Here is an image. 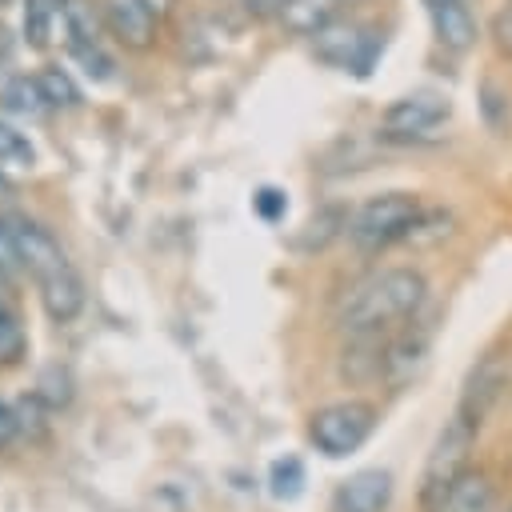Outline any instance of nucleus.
I'll use <instances>...</instances> for the list:
<instances>
[{
    "mask_svg": "<svg viewBox=\"0 0 512 512\" xmlns=\"http://www.w3.org/2000/svg\"><path fill=\"white\" fill-rule=\"evenodd\" d=\"M424 304H428V280L416 268L396 264V268H380L364 276L360 284H352L336 308V324L348 336L388 332L396 324H412Z\"/></svg>",
    "mask_w": 512,
    "mask_h": 512,
    "instance_id": "f257e3e1",
    "label": "nucleus"
},
{
    "mask_svg": "<svg viewBox=\"0 0 512 512\" xmlns=\"http://www.w3.org/2000/svg\"><path fill=\"white\" fill-rule=\"evenodd\" d=\"M432 212L420 204L412 192H380L368 196L352 216H348V240L360 252H384L404 240H420V228H428Z\"/></svg>",
    "mask_w": 512,
    "mask_h": 512,
    "instance_id": "f03ea898",
    "label": "nucleus"
},
{
    "mask_svg": "<svg viewBox=\"0 0 512 512\" xmlns=\"http://www.w3.org/2000/svg\"><path fill=\"white\" fill-rule=\"evenodd\" d=\"M476 436H480V424L468 420L464 412H452L448 424L440 428L428 460H424V476H420V500H424V512L468 472V460H472V448H476Z\"/></svg>",
    "mask_w": 512,
    "mask_h": 512,
    "instance_id": "7ed1b4c3",
    "label": "nucleus"
},
{
    "mask_svg": "<svg viewBox=\"0 0 512 512\" xmlns=\"http://www.w3.org/2000/svg\"><path fill=\"white\" fill-rule=\"evenodd\" d=\"M308 40H312V52L320 64H328L336 72H352V76H368L384 52V36L372 24L344 20V16H332Z\"/></svg>",
    "mask_w": 512,
    "mask_h": 512,
    "instance_id": "20e7f679",
    "label": "nucleus"
},
{
    "mask_svg": "<svg viewBox=\"0 0 512 512\" xmlns=\"http://www.w3.org/2000/svg\"><path fill=\"white\" fill-rule=\"evenodd\" d=\"M372 428H376V408L372 404H364V400H340V404H328V408L312 412L308 440L328 460H344V456H352V452H360L368 444Z\"/></svg>",
    "mask_w": 512,
    "mask_h": 512,
    "instance_id": "39448f33",
    "label": "nucleus"
},
{
    "mask_svg": "<svg viewBox=\"0 0 512 512\" xmlns=\"http://www.w3.org/2000/svg\"><path fill=\"white\" fill-rule=\"evenodd\" d=\"M452 116V104L448 96L432 92V88H420V92H408V96H396L384 116H380V136L384 140H396V144H416V140H428L436 136V128H444Z\"/></svg>",
    "mask_w": 512,
    "mask_h": 512,
    "instance_id": "423d86ee",
    "label": "nucleus"
},
{
    "mask_svg": "<svg viewBox=\"0 0 512 512\" xmlns=\"http://www.w3.org/2000/svg\"><path fill=\"white\" fill-rule=\"evenodd\" d=\"M12 224H16V240H20L24 268L36 276L40 288L52 284V280H60V276H68V272H76V268L68 264L64 248L56 244V236H52L48 228H40L36 220H24V216H16Z\"/></svg>",
    "mask_w": 512,
    "mask_h": 512,
    "instance_id": "0eeeda50",
    "label": "nucleus"
},
{
    "mask_svg": "<svg viewBox=\"0 0 512 512\" xmlns=\"http://www.w3.org/2000/svg\"><path fill=\"white\" fill-rule=\"evenodd\" d=\"M504 388H508V364H504V360H496V356H484V360L468 372L456 412H464L468 420L484 424V420H488V412L496 408V400L504 396Z\"/></svg>",
    "mask_w": 512,
    "mask_h": 512,
    "instance_id": "6e6552de",
    "label": "nucleus"
},
{
    "mask_svg": "<svg viewBox=\"0 0 512 512\" xmlns=\"http://www.w3.org/2000/svg\"><path fill=\"white\" fill-rule=\"evenodd\" d=\"M392 500V476L384 468H360L332 492V512H384Z\"/></svg>",
    "mask_w": 512,
    "mask_h": 512,
    "instance_id": "1a4fd4ad",
    "label": "nucleus"
},
{
    "mask_svg": "<svg viewBox=\"0 0 512 512\" xmlns=\"http://www.w3.org/2000/svg\"><path fill=\"white\" fill-rule=\"evenodd\" d=\"M424 12H428L436 48H444L452 56H464L476 44V12H472V0H448V4H436V8H424Z\"/></svg>",
    "mask_w": 512,
    "mask_h": 512,
    "instance_id": "9d476101",
    "label": "nucleus"
},
{
    "mask_svg": "<svg viewBox=\"0 0 512 512\" xmlns=\"http://www.w3.org/2000/svg\"><path fill=\"white\" fill-rule=\"evenodd\" d=\"M104 8V24L108 32L124 44V48H148L156 40V12L144 0H100Z\"/></svg>",
    "mask_w": 512,
    "mask_h": 512,
    "instance_id": "9b49d317",
    "label": "nucleus"
},
{
    "mask_svg": "<svg viewBox=\"0 0 512 512\" xmlns=\"http://www.w3.org/2000/svg\"><path fill=\"white\" fill-rule=\"evenodd\" d=\"M428 512H496V488L484 472H464Z\"/></svg>",
    "mask_w": 512,
    "mask_h": 512,
    "instance_id": "f8f14e48",
    "label": "nucleus"
},
{
    "mask_svg": "<svg viewBox=\"0 0 512 512\" xmlns=\"http://www.w3.org/2000/svg\"><path fill=\"white\" fill-rule=\"evenodd\" d=\"M0 108L12 112V116H24V120H36L48 112V100L40 92V80L36 76H12L4 80L0 88Z\"/></svg>",
    "mask_w": 512,
    "mask_h": 512,
    "instance_id": "ddd939ff",
    "label": "nucleus"
},
{
    "mask_svg": "<svg viewBox=\"0 0 512 512\" xmlns=\"http://www.w3.org/2000/svg\"><path fill=\"white\" fill-rule=\"evenodd\" d=\"M60 20L68 40H100L104 24V8L96 0H60Z\"/></svg>",
    "mask_w": 512,
    "mask_h": 512,
    "instance_id": "4468645a",
    "label": "nucleus"
},
{
    "mask_svg": "<svg viewBox=\"0 0 512 512\" xmlns=\"http://www.w3.org/2000/svg\"><path fill=\"white\" fill-rule=\"evenodd\" d=\"M336 0H288L284 4V24L292 28V32H300V36H312L316 28H324L332 16H336Z\"/></svg>",
    "mask_w": 512,
    "mask_h": 512,
    "instance_id": "2eb2a0df",
    "label": "nucleus"
},
{
    "mask_svg": "<svg viewBox=\"0 0 512 512\" xmlns=\"http://www.w3.org/2000/svg\"><path fill=\"white\" fill-rule=\"evenodd\" d=\"M68 56H72V64H76L92 84H104V80L116 76V60L104 52L100 40H68Z\"/></svg>",
    "mask_w": 512,
    "mask_h": 512,
    "instance_id": "dca6fc26",
    "label": "nucleus"
},
{
    "mask_svg": "<svg viewBox=\"0 0 512 512\" xmlns=\"http://www.w3.org/2000/svg\"><path fill=\"white\" fill-rule=\"evenodd\" d=\"M36 80H40V92H44L48 108H76V104H80V88H76V80L68 76V68L48 64V68L36 72Z\"/></svg>",
    "mask_w": 512,
    "mask_h": 512,
    "instance_id": "f3484780",
    "label": "nucleus"
},
{
    "mask_svg": "<svg viewBox=\"0 0 512 512\" xmlns=\"http://www.w3.org/2000/svg\"><path fill=\"white\" fill-rule=\"evenodd\" d=\"M56 12H60V0H24V40L32 48H44L48 44Z\"/></svg>",
    "mask_w": 512,
    "mask_h": 512,
    "instance_id": "a211bd4d",
    "label": "nucleus"
},
{
    "mask_svg": "<svg viewBox=\"0 0 512 512\" xmlns=\"http://www.w3.org/2000/svg\"><path fill=\"white\" fill-rule=\"evenodd\" d=\"M268 492L276 500H296L304 492V464L296 456H284L268 468Z\"/></svg>",
    "mask_w": 512,
    "mask_h": 512,
    "instance_id": "6ab92c4d",
    "label": "nucleus"
},
{
    "mask_svg": "<svg viewBox=\"0 0 512 512\" xmlns=\"http://www.w3.org/2000/svg\"><path fill=\"white\" fill-rule=\"evenodd\" d=\"M0 164L4 168H32L36 164L32 140L16 124H8V120H0Z\"/></svg>",
    "mask_w": 512,
    "mask_h": 512,
    "instance_id": "aec40b11",
    "label": "nucleus"
},
{
    "mask_svg": "<svg viewBox=\"0 0 512 512\" xmlns=\"http://www.w3.org/2000/svg\"><path fill=\"white\" fill-rule=\"evenodd\" d=\"M36 400H44L48 408H64L72 400V376H68V368H60V364L44 368L40 380H36Z\"/></svg>",
    "mask_w": 512,
    "mask_h": 512,
    "instance_id": "412c9836",
    "label": "nucleus"
},
{
    "mask_svg": "<svg viewBox=\"0 0 512 512\" xmlns=\"http://www.w3.org/2000/svg\"><path fill=\"white\" fill-rule=\"evenodd\" d=\"M20 352H24V332H20V320L0 292V360H16Z\"/></svg>",
    "mask_w": 512,
    "mask_h": 512,
    "instance_id": "4be33fe9",
    "label": "nucleus"
},
{
    "mask_svg": "<svg viewBox=\"0 0 512 512\" xmlns=\"http://www.w3.org/2000/svg\"><path fill=\"white\" fill-rule=\"evenodd\" d=\"M24 268V256H20V240H16V224L0 216V272L4 276H16Z\"/></svg>",
    "mask_w": 512,
    "mask_h": 512,
    "instance_id": "5701e85b",
    "label": "nucleus"
},
{
    "mask_svg": "<svg viewBox=\"0 0 512 512\" xmlns=\"http://www.w3.org/2000/svg\"><path fill=\"white\" fill-rule=\"evenodd\" d=\"M252 208H256V216H260V220L276 224V220H284V212H288V196H284L280 188L264 184V188L252 196Z\"/></svg>",
    "mask_w": 512,
    "mask_h": 512,
    "instance_id": "b1692460",
    "label": "nucleus"
},
{
    "mask_svg": "<svg viewBox=\"0 0 512 512\" xmlns=\"http://www.w3.org/2000/svg\"><path fill=\"white\" fill-rule=\"evenodd\" d=\"M492 44H496L500 56L512 60V0L492 16Z\"/></svg>",
    "mask_w": 512,
    "mask_h": 512,
    "instance_id": "393cba45",
    "label": "nucleus"
},
{
    "mask_svg": "<svg viewBox=\"0 0 512 512\" xmlns=\"http://www.w3.org/2000/svg\"><path fill=\"white\" fill-rule=\"evenodd\" d=\"M16 432H20V416H16V408H12V404H4V400H0V448H4Z\"/></svg>",
    "mask_w": 512,
    "mask_h": 512,
    "instance_id": "a878e982",
    "label": "nucleus"
},
{
    "mask_svg": "<svg viewBox=\"0 0 512 512\" xmlns=\"http://www.w3.org/2000/svg\"><path fill=\"white\" fill-rule=\"evenodd\" d=\"M244 4H248L256 16H272V12H284L288 0H244Z\"/></svg>",
    "mask_w": 512,
    "mask_h": 512,
    "instance_id": "bb28decb",
    "label": "nucleus"
},
{
    "mask_svg": "<svg viewBox=\"0 0 512 512\" xmlns=\"http://www.w3.org/2000/svg\"><path fill=\"white\" fill-rule=\"evenodd\" d=\"M144 4H148V8H152V12H156V16H164V12H168V8H172V0H144Z\"/></svg>",
    "mask_w": 512,
    "mask_h": 512,
    "instance_id": "cd10ccee",
    "label": "nucleus"
},
{
    "mask_svg": "<svg viewBox=\"0 0 512 512\" xmlns=\"http://www.w3.org/2000/svg\"><path fill=\"white\" fill-rule=\"evenodd\" d=\"M424 8H436V4H448V0H420Z\"/></svg>",
    "mask_w": 512,
    "mask_h": 512,
    "instance_id": "c85d7f7f",
    "label": "nucleus"
},
{
    "mask_svg": "<svg viewBox=\"0 0 512 512\" xmlns=\"http://www.w3.org/2000/svg\"><path fill=\"white\" fill-rule=\"evenodd\" d=\"M336 4H360V0H336Z\"/></svg>",
    "mask_w": 512,
    "mask_h": 512,
    "instance_id": "c756f323",
    "label": "nucleus"
}]
</instances>
